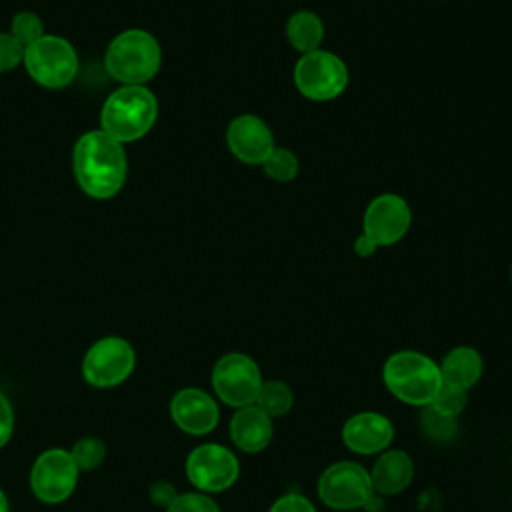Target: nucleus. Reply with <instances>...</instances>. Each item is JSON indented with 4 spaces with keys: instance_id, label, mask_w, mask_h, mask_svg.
I'll return each mask as SVG.
<instances>
[{
    "instance_id": "1",
    "label": "nucleus",
    "mask_w": 512,
    "mask_h": 512,
    "mask_svg": "<svg viewBox=\"0 0 512 512\" xmlns=\"http://www.w3.org/2000/svg\"><path fill=\"white\" fill-rule=\"evenodd\" d=\"M72 168L78 186L96 200L112 198L120 192L128 174L124 146L104 130L84 132L72 152Z\"/></svg>"
},
{
    "instance_id": "2",
    "label": "nucleus",
    "mask_w": 512,
    "mask_h": 512,
    "mask_svg": "<svg viewBox=\"0 0 512 512\" xmlns=\"http://www.w3.org/2000/svg\"><path fill=\"white\" fill-rule=\"evenodd\" d=\"M158 116V100L146 86H122L114 90L100 112V124L120 144L144 138Z\"/></svg>"
},
{
    "instance_id": "3",
    "label": "nucleus",
    "mask_w": 512,
    "mask_h": 512,
    "mask_svg": "<svg viewBox=\"0 0 512 512\" xmlns=\"http://www.w3.org/2000/svg\"><path fill=\"white\" fill-rule=\"evenodd\" d=\"M382 378L388 392L410 406H430L442 386L440 366L416 350L392 354L384 362Z\"/></svg>"
},
{
    "instance_id": "4",
    "label": "nucleus",
    "mask_w": 512,
    "mask_h": 512,
    "mask_svg": "<svg viewBox=\"0 0 512 512\" xmlns=\"http://www.w3.org/2000/svg\"><path fill=\"white\" fill-rule=\"evenodd\" d=\"M104 64L124 86H144L160 70L162 48L150 32L126 30L110 42Z\"/></svg>"
},
{
    "instance_id": "5",
    "label": "nucleus",
    "mask_w": 512,
    "mask_h": 512,
    "mask_svg": "<svg viewBox=\"0 0 512 512\" xmlns=\"http://www.w3.org/2000/svg\"><path fill=\"white\" fill-rule=\"evenodd\" d=\"M292 82L306 100L330 102L346 92L350 70L336 52L318 48L298 56L292 68Z\"/></svg>"
},
{
    "instance_id": "6",
    "label": "nucleus",
    "mask_w": 512,
    "mask_h": 512,
    "mask_svg": "<svg viewBox=\"0 0 512 512\" xmlns=\"http://www.w3.org/2000/svg\"><path fill=\"white\" fill-rule=\"evenodd\" d=\"M24 66L28 76L44 88H64L78 72V56L74 46L54 34H44L40 40L24 48Z\"/></svg>"
},
{
    "instance_id": "7",
    "label": "nucleus",
    "mask_w": 512,
    "mask_h": 512,
    "mask_svg": "<svg viewBox=\"0 0 512 512\" xmlns=\"http://www.w3.org/2000/svg\"><path fill=\"white\" fill-rule=\"evenodd\" d=\"M134 366L132 344L120 336H104L84 354L82 376L94 388H114L134 372Z\"/></svg>"
},
{
    "instance_id": "8",
    "label": "nucleus",
    "mask_w": 512,
    "mask_h": 512,
    "mask_svg": "<svg viewBox=\"0 0 512 512\" xmlns=\"http://www.w3.org/2000/svg\"><path fill=\"white\" fill-rule=\"evenodd\" d=\"M262 386V374L258 364L242 354H224L212 368V388L216 396L234 408H244L256 402Z\"/></svg>"
},
{
    "instance_id": "9",
    "label": "nucleus",
    "mask_w": 512,
    "mask_h": 512,
    "mask_svg": "<svg viewBox=\"0 0 512 512\" xmlns=\"http://www.w3.org/2000/svg\"><path fill=\"white\" fill-rule=\"evenodd\" d=\"M374 494L370 472L350 460L328 466L318 480V496L332 510H356Z\"/></svg>"
},
{
    "instance_id": "10",
    "label": "nucleus",
    "mask_w": 512,
    "mask_h": 512,
    "mask_svg": "<svg viewBox=\"0 0 512 512\" xmlns=\"http://www.w3.org/2000/svg\"><path fill=\"white\" fill-rule=\"evenodd\" d=\"M78 466L64 448L44 450L32 464L30 488L44 504H60L68 500L78 484Z\"/></svg>"
},
{
    "instance_id": "11",
    "label": "nucleus",
    "mask_w": 512,
    "mask_h": 512,
    "mask_svg": "<svg viewBox=\"0 0 512 512\" xmlns=\"http://www.w3.org/2000/svg\"><path fill=\"white\" fill-rule=\"evenodd\" d=\"M412 228V208L408 200L396 192L374 196L362 214V234L378 248L398 244Z\"/></svg>"
},
{
    "instance_id": "12",
    "label": "nucleus",
    "mask_w": 512,
    "mask_h": 512,
    "mask_svg": "<svg viewBox=\"0 0 512 512\" xmlns=\"http://www.w3.org/2000/svg\"><path fill=\"white\" fill-rule=\"evenodd\" d=\"M240 474L238 458L222 444H200L186 458V476L200 492H222Z\"/></svg>"
},
{
    "instance_id": "13",
    "label": "nucleus",
    "mask_w": 512,
    "mask_h": 512,
    "mask_svg": "<svg viewBox=\"0 0 512 512\" xmlns=\"http://www.w3.org/2000/svg\"><path fill=\"white\" fill-rule=\"evenodd\" d=\"M226 146L230 154L250 166H260L276 148V138L270 124L258 114H238L226 126Z\"/></svg>"
},
{
    "instance_id": "14",
    "label": "nucleus",
    "mask_w": 512,
    "mask_h": 512,
    "mask_svg": "<svg viewBox=\"0 0 512 512\" xmlns=\"http://www.w3.org/2000/svg\"><path fill=\"white\" fill-rule=\"evenodd\" d=\"M172 422L190 436H204L218 424L220 410L216 400L200 388H182L170 400Z\"/></svg>"
},
{
    "instance_id": "15",
    "label": "nucleus",
    "mask_w": 512,
    "mask_h": 512,
    "mask_svg": "<svg viewBox=\"0 0 512 512\" xmlns=\"http://www.w3.org/2000/svg\"><path fill=\"white\" fill-rule=\"evenodd\" d=\"M392 438V422L378 412H358L350 416L342 426V440L356 454L384 452Z\"/></svg>"
},
{
    "instance_id": "16",
    "label": "nucleus",
    "mask_w": 512,
    "mask_h": 512,
    "mask_svg": "<svg viewBox=\"0 0 512 512\" xmlns=\"http://www.w3.org/2000/svg\"><path fill=\"white\" fill-rule=\"evenodd\" d=\"M272 418L256 404L238 408L230 420V440L248 454L264 450L272 440Z\"/></svg>"
},
{
    "instance_id": "17",
    "label": "nucleus",
    "mask_w": 512,
    "mask_h": 512,
    "mask_svg": "<svg viewBox=\"0 0 512 512\" xmlns=\"http://www.w3.org/2000/svg\"><path fill=\"white\" fill-rule=\"evenodd\" d=\"M414 476L412 458L402 450H386L370 470V482L380 496L402 492Z\"/></svg>"
},
{
    "instance_id": "18",
    "label": "nucleus",
    "mask_w": 512,
    "mask_h": 512,
    "mask_svg": "<svg viewBox=\"0 0 512 512\" xmlns=\"http://www.w3.org/2000/svg\"><path fill=\"white\" fill-rule=\"evenodd\" d=\"M284 34H286L288 44L298 54H306V52L322 48L326 28H324V20L314 10L302 8L288 16Z\"/></svg>"
},
{
    "instance_id": "19",
    "label": "nucleus",
    "mask_w": 512,
    "mask_h": 512,
    "mask_svg": "<svg viewBox=\"0 0 512 512\" xmlns=\"http://www.w3.org/2000/svg\"><path fill=\"white\" fill-rule=\"evenodd\" d=\"M440 374L444 382L468 390L482 376V356L472 346H456L444 356Z\"/></svg>"
},
{
    "instance_id": "20",
    "label": "nucleus",
    "mask_w": 512,
    "mask_h": 512,
    "mask_svg": "<svg viewBox=\"0 0 512 512\" xmlns=\"http://www.w3.org/2000/svg\"><path fill=\"white\" fill-rule=\"evenodd\" d=\"M260 166H262V172L272 182H278V184H288V182L296 180V176L300 172V160H298L296 152L290 150L288 146H278V144Z\"/></svg>"
},
{
    "instance_id": "21",
    "label": "nucleus",
    "mask_w": 512,
    "mask_h": 512,
    "mask_svg": "<svg viewBox=\"0 0 512 512\" xmlns=\"http://www.w3.org/2000/svg\"><path fill=\"white\" fill-rule=\"evenodd\" d=\"M292 402H294L292 390L284 382L266 380V382H262L254 404L260 410H264L270 418H274V416L278 418V416L288 414V410L292 408Z\"/></svg>"
},
{
    "instance_id": "22",
    "label": "nucleus",
    "mask_w": 512,
    "mask_h": 512,
    "mask_svg": "<svg viewBox=\"0 0 512 512\" xmlns=\"http://www.w3.org/2000/svg\"><path fill=\"white\" fill-rule=\"evenodd\" d=\"M466 400H468V396H466L464 388L442 380V386L436 392V396L428 408H432L436 414H440L444 418H456L464 410Z\"/></svg>"
},
{
    "instance_id": "23",
    "label": "nucleus",
    "mask_w": 512,
    "mask_h": 512,
    "mask_svg": "<svg viewBox=\"0 0 512 512\" xmlns=\"http://www.w3.org/2000/svg\"><path fill=\"white\" fill-rule=\"evenodd\" d=\"M76 466L80 472H90V470H96L102 462H104V456H106V446L100 438H94V436H86V438H80L72 450H70Z\"/></svg>"
},
{
    "instance_id": "24",
    "label": "nucleus",
    "mask_w": 512,
    "mask_h": 512,
    "mask_svg": "<svg viewBox=\"0 0 512 512\" xmlns=\"http://www.w3.org/2000/svg\"><path fill=\"white\" fill-rule=\"evenodd\" d=\"M10 34L26 48L44 36L42 20L32 12H20L12 18Z\"/></svg>"
},
{
    "instance_id": "25",
    "label": "nucleus",
    "mask_w": 512,
    "mask_h": 512,
    "mask_svg": "<svg viewBox=\"0 0 512 512\" xmlns=\"http://www.w3.org/2000/svg\"><path fill=\"white\" fill-rule=\"evenodd\" d=\"M166 512H220V506L204 492H184L174 498Z\"/></svg>"
},
{
    "instance_id": "26",
    "label": "nucleus",
    "mask_w": 512,
    "mask_h": 512,
    "mask_svg": "<svg viewBox=\"0 0 512 512\" xmlns=\"http://www.w3.org/2000/svg\"><path fill=\"white\" fill-rule=\"evenodd\" d=\"M24 60V46L12 36L0 32V74L10 72Z\"/></svg>"
},
{
    "instance_id": "27",
    "label": "nucleus",
    "mask_w": 512,
    "mask_h": 512,
    "mask_svg": "<svg viewBox=\"0 0 512 512\" xmlns=\"http://www.w3.org/2000/svg\"><path fill=\"white\" fill-rule=\"evenodd\" d=\"M270 512H316V508L302 494H284L272 504Z\"/></svg>"
},
{
    "instance_id": "28",
    "label": "nucleus",
    "mask_w": 512,
    "mask_h": 512,
    "mask_svg": "<svg viewBox=\"0 0 512 512\" xmlns=\"http://www.w3.org/2000/svg\"><path fill=\"white\" fill-rule=\"evenodd\" d=\"M14 432V408L4 392H0V448L8 444Z\"/></svg>"
},
{
    "instance_id": "29",
    "label": "nucleus",
    "mask_w": 512,
    "mask_h": 512,
    "mask_svg": "<svg viewBox=\"0 0 512 512\" xmlns=\"http://www.w3.org/2000/svg\"><path fill=\"white\" fill-rule=\"evenodd\" d=\"M150 500L156 504V506H162V508H168L174 498L178 496L176 492V486L170 484L168 480H156L152 486H150Z\"/></svg>"
},
{
    "instance_id": "30",
    "label": "nucleus",
    "mask_w": 512,
    "mask_h": 512,
    "mask_svg": "<svg viewBox=\"0 0 512 512\" xmlns=\"http://www.w3.org/2000/svg\"><path fill=\"white\" fill-rule=\"evenodd\" d=\"M352 250H354V254H356L358 258H370V256L376 254L378 246H376L366 234H358L356 240H354V244H352Z\"/></svg>"
},
{
    "instance_id": "31",
    "label": "nucleus",
    "mask_w": 512,
    "mask_h": 512,
    "mask_svg": "<svg viewBox=\"0 0 512 512\" xmlns=\"http://www.w3.org/2000/svg\"><path fill=\"white\" fill-rule=\"evenodd\" d=\"M366 512H382L384 510V498L376 496V492L370 496V500L364 504Z\"/></svg>"
},
{
    "instance_id": "32",
    "label": "nucleus",
    "mask_w": 512,
    "mask_h": 512,
    "mask_svg": "<svg viewBox=\"0 0 512 512\" xmlns=\"http://www.w3.org/2000/svg\"><path fill=\"white\" fill-rule=\"evenodd\" d=\"M0 512H10V506H8V500H6V494L2 488H0Z\"/></svg>"
},
{
    "instance_id": "33",
    "label": "nucleus",
    "mask_w": 512,
    "mask_h": 512,
    "mask_svg": "<svg viewBox=\"0 0 512 512\" xmlns=\"http://www.w3.org/2000/svg\"><path fill=\"white\" fill-rule=\"evenodd\" d=\"M510 282H512V264H510Z\"/></svg>"
}]
</instances>
